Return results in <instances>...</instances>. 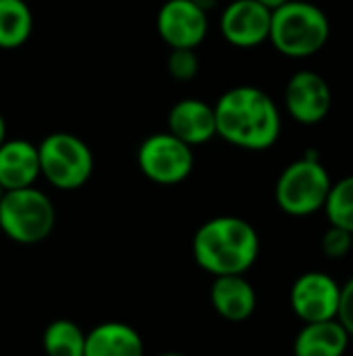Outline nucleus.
I'll list each match as a JSON object with an SVG mask.
<instances>
[{
	"label": "nucleus",
	"mask_w": 353,
	"mask_h": 356,
	"mask_svg": "<svg viewBox=\"0 0 353 356\" xmlns=\"http://www.w3.org/2000/svg\"><path fill=\"white\" fill-rule=\"evenodd\" d=\"M216 136L243 150H268L283 127L277 102L260 88L235 86L214 104Z\"/></svg>",
	"instance_id": "obj_1"
},
{
	"label": "nucleus",
	"mask_w": 353,
	"mask_h": 356,
	"mask_svg": "<svg viewBox=\"0 0 353 356\" xmlns=\"http://www.w3.org/2000/svg\"><path fill=\"white\" fill-rule=\"evenodd\" d=\"M193 261L210 275H246L260 254L256 227L233 215H223L202 223L191 242Z\"/></svg>",
	"instance_id": "obj_2"
},
{
	"label": "nucleus",
	"mask_w": 353,
	"mask_h": 356,
	"mask_svg": "<svg viewBox=\"0 0 353 356\" xmlns=\"http://www.w3.org/2000/svg\"><path fill=\"white\" fill-rule=\"evenodd\" d=\"M329 38L327 13L308 0H289L273 10L268 42L287 58H310L327 46Z\"/></svg>",
	"instance_id": "obj_3"
},
{
	"label": "nucleus",
	"mask_w": 353,
	"mask_h": 356,
	"mask_svg": "<svg viewBox=\"0 0 353 356\" xmlns=\"http://www.w3.org/2000/svg\"><path fill=\"white\" fill-rule=\"evenodd\" d=\"M333 179L316 152L289 163L275 186V200L285 215L310 217L325 209Z\"/></svg>",
	"instance_id": "obj_4"
},
{
	"label": "nucleus",
	"mask_w": 353,
	"mask_h": 356,
	"mask_svg": "<svg viewBox=\"0 0 353 356\" xmlns=\"http://www.w3.org/2000/svg\"><path fill=\"white\" fill-rule=\"evenodd\" d=\"M56 225L52 200L35 186L8 190L0 198V229L17 244H40Z\"/></svg>",
	"instance_id": "obj_5"
},
{
	"label": "nucleus",
	"mask_w": 353,
	"mask_h": 356,
	"mask_svg": "<svg viewBox=\"0 0 353 356\" xmlns=\"http://www.w3.org/2000/svg\"><path fill=\"white\" fill-rule=\"evenodd\" d=\"M40 175L58 190H79L94 173V154L75 134L54 131L37 144Z\"/></svg>",
	"instance_id": "obj_6"
},
{
	"label": "nucleus",
	"mask_w": 353,
	"mask_h": 356,
	"mask_svg": "<svg viewBox=\"0 0 353 356\" xmlns=\"http://www.w3.org/2000/svg\"><path fill=\"white\" fill-rule=\"evenodd\" d=\"M141 173L158 186H177L193 171V150L171 131L148 136L137 150Z\"/></svg>",
	"instance_id": "obj_7"
},
{
	"label": "nucleus",
	"mask_w": 353,
	"mask_h": 356,
	"mask_svg": "<svg viewBox=\"0 0 353 356\" xmlns=\"http://www.w3.org/2000/svg\"><path fill=\"white\" fill-rule=\"evenodd\" d=\"M341 300V284L325 271L302 273L289 292L291 311L304 323L337 319Z\"/></svg>",
	"instance_id": "obj_8"
},
{
	"label": "nucleus",
	"mask_w": 353,
	"mask_h": 356,
	"mask_svg": "<svg viewBox=\"0 0 353 356\" xmlns=\"http://www.w3.org/2000/svg\"><path fill=\"white\" fill-rule=\"evenodd\" d=\"M333 106V92L329 81L310 69L293 73L285 86V108L293 121L302 125L322 123Z\"/></svg>",
	"instance_id": "obj_9"
},
{
	"label": "nucleus",
	"mask_w": 353,
	"mask_h": 356,
	"mask_svg": "<svg viewBox=\"0 0 353 356\" xmlns=\"http://www.w3.org/2000/svg\"><path fill=\"white\" fill-rule=\"evenodd\" d=\"M156 29L171 50H196L208 35V13L193 0H166L156 15Z\"/></svg>",
	"instance_id": "obj_10"
},
{
	"label": "nucleus",
	"mask_w": 353,
	"mask_h": 356,
	"mask_svg": "<svg viewBox=\"0 0 353 356\" xmlns=\"http://www.w3.org/2000/svg\"><path fill=\"white\" fill-rule=\"evenodd\" d=\"M270 17L256 0H233L221 15V33L235 48H256L268 42Z\"/></svg>",
	"instance_id": "obj_11"
},
{
	"label": "nucleus",
	"mask_w": 353,
	"mask_h": 356,
	"mask_svg": "<svg viewBox=\"0 0 353 356\" xmlns=\"http://www.w3.org/2000/svg\"><path fill=\"white\" fill-rule=\"evenodd\" d=\"M169 131L187 146H202L216 136L214 106L198 98H183L169 111Z\"/></svg>",
	"instance_id": "obj_12"
},
{
	"label": "nucleus",
	"mask_w": 353,
	"mask_h": 356,
	"mask_svg": "<svg viewBox=\"0 0 353 356\" xmlns=\"http://www.w3.org/2000/svg\"><path fill=\"white\" fill-rule=\"evenodd\" d=\"M40 177L37 146L29 140H4L0 144V186L4 192L35 186Z\"/></svg>",
	"instance_id": "obj_13"
},
{
	"label": "nucleus",
	"mask_w": 353,
	"mask_h": 356,
	"mask_svg": "<svg viewBox=\"0 0 353 356\" xmlns=\"http://www.w3.org/2000/svg\"><path fill=\"white\" fill-rule=\"evenodd\" d=\"M210 302L223 319L239 323L254 315L258 298L243 275H218L210 286Z\"/></svg>",
	"instance_id": "obj_14"
},
{
	"label": "nucleus",
	"mask_w": 353,
	"mask_h": 356,
	"mask_svg": "<svg viewBox=\"0 0 353 356\" xmlns=\"http://www.w3.org/2000/svg\"><path fill=\"white\" fill-rule=\"evenodd\" d=\"M83 356H144V342L131 325L106 321L85 334Z\"/></svg>",
	"instance_id": "obj_15"
},
{
	"label": "nucleus",
	"mask_w": 353,
	"mask_h": 356,
	"mask_svg": "<svg viewBox=\"0 0 353 356\" xmlns=\"http://www.w3.org/2000/svg\"><path fill=\"white\" fill-rule=\"evenodd\" d=\"M350 334L337 319L304 323L293 340V356H345Z\"/></svg>",
	"instance_id": "obj_16"
},
{
	"label": "nucleus",
	"mask_w": 353,
	"mask_h": 356,
	"mask_svg": "<svg viewBox=\"0 0 353 356\" xmlns=\"http://www.w3.org/2000/svg\"><path fill=\"white\" fill-rule=\"evenodd\" d=\"M33 31V15L25 0H0V48L23 46Z\"/></svg>",
	"instance_id": "obj_17"
},
{
	"label": "nucleus",
	"mask_w": 353,
	"mask_h": 356,
	"mask_svg": "<svg viewBox=\"0 0 353 356\" xmlns=\"http://www.w3.org/2000/svg\"><path fill=\"white\" fill-rule=\"evenodd\" d=\"M42 344L46 356H83L85 332L71 319H56L44 330Z\"/></svg>",
	"instance_id": "obj_18"
},
{
	"label": "nucleus",
	"mask_w": 353,
	"mask_h": 356,
	"mask_svg": "<svg viewBox=\"0 0 353 356\" xmlns=\"http://www.w3.org/2000/svg\"><path fill=\"white\" fill-rule=\"evenodd\" d=\"M322 211L327 213L329 225L353 234V175L333 181Z\"/></svg>",
	"instance_id": "obj_19"
},
{
	"label": "nucleus",
	"mask_w": 353,
	"mask_h": 356,
	"mask_svg": "<svg viewBox=\"0 0 353 356\" xmlns=\"http://www.w3.org/2000/svg\"><path fill=\"white\" fill-rule=\"evenodd\" d=\"M166 69L177 81H189L198 75L200 58L193 48H173L166 58Z\"/></svg>",
	"instance_id": "obj_20"
},
{
	"label": "nucleus",
	"mask_w": 353,
	"mask_h": 356,
	"mask_svg": "<svg viewBox=\"0 0 353 356\" xmlns=\"http://www.w3.org/2000/svg\"><path fill=\"white\" fill-rule=\"evenodd\" d=\"M353 248V234L341 229V227H335V225H329V229L322 234V240H320V250L327 259L331 261H341L345 259Z\"/></svg>",
	"instance_id": "obj_21"
},
{
	"label": "nucleus",
	"mask_w": 353,
	"mask_h": 356,
	"mask_svg": "<svg viewBox=\"0 0 353 356\" xmlns=\"http://www.w3.org/2000/svg\"><path fill=\"white\" fill-rule=\"evenodd\" d=\"M337 321L343 325V330L353 338V277L341 286V300L337 311Z\"/></svg>",
	"instance_id": "obj_22"
},
{
	"label": "nucleus",
	"mask_w": 353,
	"mask_h": 356,
	"mask_svg": "<svg viewBox=\"0 0 353 356\" xmlns=\"http://www.w3.org/2000/svg\"><path fill=\"white\" fill-rule=\"evenodd\" d=\"M256 2H258V4H262L264 8H268V10L273 13V10L281 8V6H283L285 2H289V0H256Z\"/></svg>",
	"instance_id": "obj_23"
},
{
	"label": "nucleus",
	"mask_w": 353,
	"mask_h": 356,
	"mask_svg": "<svg viewBox=\"0 0 353 356\" xmlns=\"http://www.w3.org/2000/svg\"><path fill=\"white\" fill-rule=\"evenodd\" d=\"M193 2H196L202 10H206V13H208L210 8H214V4H216V0H193Z\"/></svg>",
	"instance_id": "obj_24"
},
{
	"label": "nucleus",
	"mask_w": 353,
	"mask_h": 356,
	"mask_svg": "<svg viewBox=\"0 0 353 356\" xmlns=\"http://www.w3.org/2000/svg\"><path fill=\"white\" fill-rule=\"evenodd\" d=\"M6 140V123H4V117L0 115V144Z\"/></svg>",
	"instance_id": "obj_25"
},
{
	"label": "nucleus",
	"mask_w": 353,
	"mask_h": 356,
	"mask_svg": "<svg viewBox=\"0 0 353 356\" xmlns=\"http://www.w3.org/2000/svg\"><path fill=\"white\" fill-rule=\"evenodd\" d=\"M158 356H185V355H177V353H164V355H158Z\"/></svg>",
	"instance_id": "obj_26"
},
{
	"label": "nucleus",
	"mask_w": 353,
	"mask_h": 356,
	"mask_svg": "<svg viewBox=\"0 0 353 356\" xmlns=\"http://www.w3.org/2000/svg\"><path fill=\"white\" fill-rule=\"evenodd\" d=\"M2 194H4V190H2V186H0V198H2Z\"/></svg>",
	"instance_id": "obj_27"
}]
</instances>
